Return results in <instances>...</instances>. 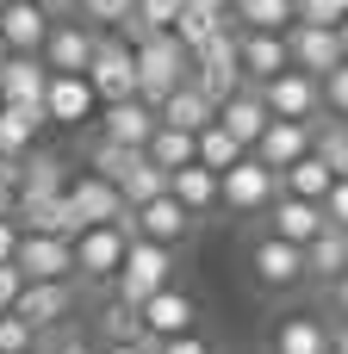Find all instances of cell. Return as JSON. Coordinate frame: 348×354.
<instances>
[{
  "instance_id": "1",
  "label": "cell",
  "mask_w": 348,
  "mask_h": 354,
  "mask_svg": "<svg viewBox=\"0 0 348 354\" xmlns=\"http://www.w3.org/2000/svg\"><path fill=\"white\" fill-rule=\"evenodd\" d=\"M131 62H137V100H143L149 112H156V106L187 81V68H193V56H187L168 31H149V37L131 50Z\"/></svg>"
},
{
  "instance_id": "2",
  "label": "cell",
  "mask_w": 348,
  "mask_h": 354,
  "mask_svg": "<svg viewBox=\"0 0 348 354\" xmlns=\"http://www.w3.org/2000/svg\"><path fill=\"white\" fill-rule=\"evenodd\" d=\"M162 286H174V249H156V243H131L125 249V261H118V274H112V292H118V305H143V299H156Z\"/></svg>"
},
{
  "instance_id": "3",
  "label": "cell",
  "mask_w": 348,
  "mask_h": 354,
  "mask_svg": "<svg viewBox=\"0 0 348 354\" xmlns=\"http://www.w3.org/2000/svg\"><path fill=\"white\" fill-rule=\"evenodd\" d=\"M87 87H93V100L100 106H125V100H137V62H131V50L106 31V37H93V62H87V75H81Z\"/></svg>"
},
{
  "instance_id": "4",
  "label": "cell",
  "mask_w": 348,
  "mask_h": 354,
  "mask_svg": "<svg viewBox=\"0 0 348 354\" xmlns=\"http://www.w3.org/2000/svg\"><path fill=\"white\" fill-rule=\"evenodd\" d=\"M255 100L268 106V118H286V124H318V118H324V93H318V81L299 75V68H280L274 81H262Z\"/></svg>"
},
{
  "instance_id": "5",
  "label": "cell",
  "mask_w": 348,
  "mask_h": 354,
  "mask_svg": "<svg viewBox=\"0 0 348 354\" xmlns=\"http://www.w3.org/2000/svg\"><path fill=\"white\" fill-rule=\"evenodd\" d=\"M62 205H68V218H75V236H81V230H100V224H118V218H125V199H118V187H106L100 174H68V187H62Z\"/></svg>"
},
{
  "instance_id": "6",
  "label": "cell",
  "mask_w": 348,
  "mask_h": 354,
  "mask_svg": "<svg viewBox=\"0 0 348 354\" xmlns=\"http://www.w3.org/2000/svg\"><path fill=\"white\" fill-rule=\"evenodd\" d=\"M12 268L25 286H56V280H75V249L68 236H19Z\"/></svg>"
},
{
  "instance_id": "7",
  "label": "cell",
  "mask_w": 348,
  "mask_h": 354,
  "mask_svg": "<svg viewBox=\"0 0 348 354\" xmlns=\"http://www.w3.org/2000/svg\"><path fill=\"white\" fill-rule=\"evenodd\" d=\"M274 199H280V174H268V168L249 162V156H243L230 174H218V205H230V212H243V218H249V212H268Z\"/></svg>"
},
{
  "instance_id": "8",
  "label": "cell",
  "mask_w": 348,
  "mask_h": 354,
  "mask_svg": "<svg viewBox=\"0 0 348 354\" xmlns=\"http://www.w3.org/2000/svg\"><path fill=\"white\" fill-rule=\"evenodd\" d=\"M280 37H286V68H299V75H311V81H324L330 68H342V44H336V31L286 25Z\"/></svg>"
},
{
  "instance_id": "9",
  "label": "cell",
  "mask_w": 348,
  "mask_h": 354,
  "mask_svg": "<svg viewBox=\"0 0 348 354\" xmlns=\"http://www.w3.org/2000/svg\"><path fill=\"white\" fill-rule=\"evenodd\" d=\"M68 249H75V280H112L125 249H131V236L118 224H100V230H81Z\"/></svg>"
},
{
  "instance_id": "10",
  "label": "cell",
  "mask_w": 348,
  "mask_h": 354,
  "mask_svg": "<svg viewBox=\"0 0 348 354\" xmlns=\"http://www.w3.org/2000/svg\"><path fill=\"white\" fill-rule=\"evenodd\" d=\"M137 324H143V342H168V336H187L199 324V305L181 292V286H162L156 299L137 305Z\"/></svg>"
},
{
  "instance_id": "11",
  "label": "cell",
  "mask_w": 348,
  "mask_h": 354,
  "mask_svg": "<svg viewBox=\"0 0 348 354\" xmlns=\"http://www.w3.org/2000/svg\"><path fill=\"white\" fill-rule=\"evenodd\" d=\"M93 37H100V31H87L81 19L50 25V37H44V50H37L44 75H87V62H93Z\"/></svg>"
},
{
  "instance_id": "12",
  "label": "cell",
  "mask_w": 348,
  "mask_h": 354,
  "mask_svg": "<svg viewBox=\"0 0 348 354\" xmlns=\"http://www.w3.org/2000/svg\"><path fill=\"white\" fill-rule=\"evenodd\" d=\"M286 68V37L280 31H237V75L243 87H262Z\"/></svg>"
},
{
  "instance_id": "13",
  "label": "cell",
  "mask_w": 348,
  "mask_h": 354,
  "mask_svg": "<svg viewBox=\"0 0 348 354\" xmlns=\"http://www.w3.org/2000/svg\"><path fill=\"white\" fill-rule=\"evenodd\" d=\"M299 156H311V124H286V118H268V131L249 149V162H262L268 174H286Z\"/></svg>"
},
{
  "instance_id": "14",
  "label": "cell",
  "mask_w": 348,
  "mask_h": 354,
  "mask_svg": "<svg viewBox=\"0 0 348 354\" xmlns=\"http://www.w3.org/2000/svg\"><path fill=\"white\" fill-rule=\"evenodd\" d=\"M249 274H255V286H268V292H286V286H299V280H305V249L262 236V243L249 249Z\"/></svg>"
},
{
  "instance_id": "15",
  "label": "cell",
  "mask_w": 348,
  "mask_h": 354,
  "mask_svg": "<svg viewBox=\"0 0 348 354\" xmlns=\"http://www.w3.org/2000/svg\"><path fill=\"white\" fill-rule=\"evenodd\" d=\"M75 311V280H56V286H25L19 299H12V317L25 324V330H56L62 317Z\"/></svg>"
},
{
  "instance_id": "16",
  "label": "cell",
  "mask_w": 348,
  "mask_h": 354,
  "mask_svg": "<svg viewBox=\"0 0 348 354\" xmlns=\"http://www.w3.org/2000/svg\"><path fill=\"white\" fill-rule=\"evenodd\" d=\"M268 236L274 243H293V249H305V243H318L324 236V205H305V199H274L268 205Z\"/></svg>"
},
{
  "instance_id": "17",
  "label": "cell",
  "mask_w": 348,
  "mask_h": 354,
  "mask_svg": "<svg viewBox=\"0 0 348 354\" xmlns=\"http://www.w3.org/2000/svg\"><path fill=\"white\" fill-rule=\"evenodd\" d=\"M93 87L81 81V75H50V87H44V124H87L93 118Z\"/></svg>"
},
{
  "instance_id": "18",
  "label": "cell",
  "mask_w": 348,
  "mask_h": 354,
  "mask_svg": "<svg viewBox=\"0 0 348 354\" xmlns=\"http://www.w3.org/2000/svg\"><path fill=\"white\" fill-rule=\"evenodd\" d=\"M149 137H156V112L143 100H125V106H106L100 112V143H118V149H137L143 156Z\"/></svg>"
},
{
  "instance_id": "19",
  "label": "cell",
  "mask_w": 348,
  "mask_h": 354,
  "mask_svg": "<svg viewBox=\"0 0 348 354\" xmlns=\"http://www.w3.org/2000/svg\"><path fill=\"white\" fill-rule=\"evenodd\" d=\"M131 224H137V243H156V249H174V243H187V230H193V218H187L168 193L149 199V205H137Z\"/></svg>"
},
{
  "instance_id": "20",
  "label": "cell",
  "mask_w": 348,
  "mask_h": 354,
  "mask_svg": "<svg viewBox=\"0 0 348 354\" xmlns=\"http://www.w3.org/2000/svg\"><path fill=\"white\" fill-rule=\"evenodd\" d=\"M44 37H50V19L31 0H6L0 6V44H6V56H37Z\"/></svg>"
},
{
  "instance_id": "21",
  "label": "cell",
  "mask_w": 348,
  "mask_h": 354,
  "mask_svg": "<svg viewBox=\"0 0 348 354\" xmlns=\"http://www.w3.org/2000/svg\"><path fill=\"white\" fill-rule=\"evenodd\" d=\"M44 87H50V75H44L37 56H6V62H0V106H31V112H44Z\"/></svg>"
},
{
  "instance_id": "22",
  "label": "cell",
  "mask_w": 348,
  "mask_h": 354,
  "mask_svg": "<svg viewBox=\"0 0 348 354\" xmlns=\"http://www.w3.org/2000/svg\"><path fill=\"white\" fill-rule=\"evenodd\" d=\"M212 118H218V106H212L199 87H187V81H181V87H174V93L156 106V124H168V131H187V137H199Z\"/></svg>"
},
{
  "instance_id": "23",
  "label": "cell",
  "mask_w": 348,
  "mask_h": 354,
  "mask_svg": "<svg viewBox=\"0 0 348 354\" xmlns=\"http://www.w3.org/2000/svg\"><path fill=\"white\" fill-rule=\"evenodd\" d=\"M212 124H218V131H230L243 149H255V137L268 131V106L255 100V87H237V93L218 106V118H212Z\"/></svg>"
},
{
  "instance_id": "24",
  "label": "cell",
  "mask_w": 348,
  "mask_h": 354,
  "mask_svg": "<svg viewBox=\"0 0 348 354\" xmlns=\"http://www.w3.org/2000/svg\"><path fill=\"white\" fill-rule=\"evenodd\" d=\"M62 187H68V162H62V156L31 149V156L19 162V199H62Z\"/></svg>"
},
{
  "instance_id": "25",
  "label": "cell",
  "mask_w": 348,
  "mask_h": 354,
  "mask_svg": "<svg viewBox=\"0 0 348 354\" xmlns=\"http://www.w3.org/2000/svg\"><path fill=\"white\" fill-rule=\"evenodd\" d=\"M37 131H44V112L31 106H0V162H25L37 149Z\"/></svg>"
},
{
  "instance_id": "26",
  "label": "cell",
  "mask_w": 348,
  "mask_h": 354,
  "mask_svg": "<svg viewBox=\"0 0 348 354\" xmlns=\"http://www.w3.org/2000/svg\"><path fill=\"white\" fill-rule=\"evenodd\" d=\"M274 354H330V324L299 311V317H280L274 330Z\"/></svg>"
},
{
  "instance_id": "27",
  "label": "cell",
  "mask_w": 348,
  "mask_h": 354,
  "mask_svg": "<svg viewBox=\"0 0 348 354\" xmlns=\"http://www.w3.org/2000/svg\"><path fill=\"white\" fill-rule=\"evenodd\" d=\"M342 274H348V236L324 224V236H318V243H305V280H324V286H336Z\"/></svg>"
},
{
  "instance_id": "28",
  "label": "cell",
  "mask_w": 348,
  "mask_h": 354,
  "mask_svg": "<svg viewBox=\"0 0 348 354\" xmlns=\"http://www.w3.org/2000/svg\"><path fill=\"white\" fill-rule=\"evenodd\" d=\"M168 199H174L187 218H199V212H212V205H218V174H205V168L193 162V168L168 174Z\"/></svg>"
},
{
  "instance_id": "29",
  "label": "cell",
  "mask_w": 348,
  "mask_h": 354,
  "mask_svg": "<svg viewBox=\"0 0 348 354\" xmlns=\"http://www.w3.org/2000/svg\"><path fill=\"white\" fill-rule=\"evenodd\" d=\"M143 162H149L156 174H181V168H193V137H187V131L156 124V137L143 143Z\"/></svg>"
},
{
  "instance_id": "30",
  "label": "cell",
  "mask_w": 348,
  "mask_h": 354,
  "mask_svg": "<svg viewBox=\"0 0 348 354\" xmlns=\"http://www.w3.org/2000/svg\"><path fill=\"white\" fill-rule=\"evenodd\" d=\"M243 156H249V149H243V143H237L230 131H218V124H205V131L193 137V162H199L205 174H230V168H237Z\"/></svg>"
},
{
  "instance_id": "31",
  "label": "cell",
  "mask_w": 348,
  "mask_h": 354,
  "mask_svg": "<svg viewBox=\"0 0 348 354\" xmlns=\"http://www.w3.org/2000/svg\"><path fill=\"white\" fill-rule=\"evenodd\" d=\"M280 193H286V199H305V205H324V193H330V168H324L318 156H299V162L280 174Z\"/></svg>"
},
{
  "instance_id": "32",
  "label": "cell",
  "mask_w": 348,
  "mask_h": 354,
  "mask_svg": "<svg viewBox=\"0 0 348 354\" xmlns=\"http://www.w3.org/2000/svg\"><path fill=\"white\" fill-rule=\"evenodd\" d=\"M311 156L330 168V180H348V124L342 118H318L311 124Z\"/></svg>"
},
{
  "instance_id": "33",
  "label": "cell",
  "mask_w": 348,
  "mask_h": 354,
  "mask_svg": "<svg viewBox=\"0 0 348 354\" xmlns=\"http://www.w3.org/2000/svg\"><path fill=\"white\" fill-rule=\"evenodd\" d=\"M230 19L243 31H286L293 25V0H230Z\"/></svg>"
},
{
  "instance_id": "34",
  "label": "cell",
  "mask_w": 348,
  "mask_h": 354,
  "mask_svg": "<svg viewBox=\"0 0 348 354\" xmlns=\"http://www.w3.org/2000/svg\"><path fill=\"white\" fill-rule=\"evenodd\" d=\"M137 162H143L137 149H118V143H93V156H87V174H100L106 187H118V180H125Z\"/></svg>"
},
{
  "instance_id": "35",
  "label": "cell",
  "mask_w": 348,
  "mask_h": 354,
  "mask_svg": "<svg viewBox=\"0 0 348 354\" xmlns=\"http://www.w3.org/2000/svg\"><path fill=\"white\" fill-rule=\"evenodd\" d=\"M100 330H106V348H112V342H143V324H137V311H131V305H118V299L100 311Z\"/></svg>"
},
{
  "instance_id": "36",
  "label": "cell",
  "mask_w": 348,
  "mask_h": 354,
  "mask_svg": "<svg viewBox=\"0 0 348 354\" xmlns=\"http://www.w3.org/2000/svg\"><path fill=\"white\" fill-rule=\"evenodd\" d=\"M75 6H81V25H87V31H93V25H106V31H112L118 19H131V6H137V0H75Z\"/></svg>"
},
{
  "instance_id": "37",
  "label": "cell",
  "mask_w": 348,
  "mask_h": 354,
  "mask_svg": "<svg viewBox=\"0 0 348 354\" xmlns=\"http://www.w3.org/2000/svg\"><path fill=\"white\" fill-rule=\"evenodd\" d=\"M131 19H137L143 31H168V25L181 19V0H137V6H131Z\"/></svg>"
},
{
  "instance_id": "38",
  "label": "cell",
  "mask_w": 348,
  "mask_h": 354,
  "mask_svg": "<svg viewBox=\"0 0 348 354\" xmlns=\"http://www.w3.org/2000/svg\"><path fill=\"white\" fill-rule=\"evenodd\" d=\"M0 354H37V330H25L12 311H0Z\"/></svg>"
},
{
  "instance_id": "39",
  "label": "cell",
  "mask_w": 348,
  "mask_h": 354,
  "mask_svg": "<svg viewBox=\"0 0 348 354\" xmlns=\"http://www.w3.org/2000/svg\"><path fill=\"white\" fill-rule=\"evenodd\" d=\"M318 93H324V106H330V112L348 124V62H342V68H330V75L318 81Z\"/></svg>"
},
{
  "instance_id": "40",
  "label": "cell",
  "mask_w": 348,
  "mask_h": 354,
  "mask_svg": "<svg viewBox=\"0 0 348 354\" xmlns=\"http://www.w3.org/2000/svg\"><path fill=\"white\" fill-rule=\"evenodd\" d=\"M324 224L348 236V180H330V193H324Z\"/></svg>"
},
{
  "instance_id": "41",
  "label": "cell",
  "mask_w": 348,
  "mask_h": 354,
  "mask_svg": "<svg viewBox=\"0 0 348 354\" xmlns=\"http://www.w3.org/2000/svg\"><path fill=\"white\" fill-rule=\"evenodd\" d=\"M149 354H212V342H205L199 330H187V336H168V342H149Z\"/></svg>"
},
{
  "instance_id": "42",
  "label": "cell",
  "mask_w": 348,
  "mask_h": 354,
  "mask_svg": "<svg viewBox=\"0 0 348 354\" xmlns=\"http://www.w3.org/2000/svg\"><path fill=\"white\" fill-rule=\"evenodd\" d=\"M31 6H37L50 25H68V19H81V6H75V0H31Z\"/></svg>"
},
{
  "instance_id": "43",
  "label": "cell",
  "mask_w": 348,
  "mask_h": 354,
  "mask_svg": "<svg viewBox=\"0 0 348 354\" xmlns=\"http://www.w3.org/2000/svg\"><path fill=\"white\" fill-rule=\"evenodd\" d=\"M19 292H25V280H19V268L6 261V268H0V311H12V299H19Z\"/></svg>"
},
{
  "instance_id": "44",
  "label": "cell",
  "mask_w": 348,
  "mask_h": 354,
  "mask_svg": "<svg viewBox=\"0 0 348 354\" xmlns=\"http://www.w3.org/2000/svg\"><path fill=\"white\" fill-rule=\"evenodd\" d=\"M12 249H19V224H12V218H0V268L12 261Z\"/></svg>"
},
{
  "instance_id": "45",
  "label": "cell",
  "mask_w": 348,
  "mask_h": 354,
  "mask_svg": "<svg viewBox=\"0 0 348 354\" xmlns=\"http://www.w3.org/2000/svg\"><path fill=\"white\" fill-rule=\"evenodd\" d=\"M37 354H100V348H87V342H81V336H62V342H56V348H37Z\"/></svg>"
},
{
  "instance_id": "46",
  "label": "cell",
  "mask_w": 348,
  "mask_h": 354,
  "mask_svg": "<svg viewBox=\"0 0 348 354\" xmlns=\"http://www.w3.org/2000/svg\"><path fill=\"white\" fill-rule=\"evenodd\" d=\"M330 305H336V317H342V324H348V274H342V280H336V286H330Z\"/></svg>"
},
{
  "instance_id": "47",
  "label": "cell",
  "mask_w": 348,
  "mask_h": 354,
  "mask_svg": "<svg viewBox=\"0 0 348 354\" xmlns=\"http://www.w3.org/2000/svg\"><path fill=\"white\" fill-rule=\"evenodd\" d=\"M187 12H230V0H181Z\"/></svg>"
},
{
  "instance_id": "48",
  "label": "cell",
  "mask_w": 348,
  "mask_h": 354,
  "mask_svg": "<svg viewBox=\"0 0 348 354\" xmlns=\"http://www.w3.org/2000/svg\"><path fill=\"white\" fill-rule=\"evenodd\" d=\"M330 354H348V324H336V330H330Z\"/></svg>"
},
{
  "instance_id": "49",
  "label": "cell",
  "mask_w": 348,
  "mask_h": 354,
  "mask_svg": "<svg viewBox=\"0 0 348 354\" xmlns=\"http://www.w3.org/2000/svg\"><path fill=\"white\" fill-rule=\"evenodd\" d=\"M100 354H149V342H112V348H100Z\"/></svg>"
},
{
  "instance_id": "50",
  "label": "cell",
  "mask_w": 348,
  "mask_h": 354,
  "mask_svg": "<svg viewBox=\"0 0 348 354\" xmlns=\"http://www.w3.org/2000/svg\"><path fill=\"white\" fill-rule=\"evenodd\" d=\"M336 44H342V62H348V19L336 25Z\"/></svg>"
},
{
  "instance_id": "51",
  "label": "cell",
  "mask_w": 348,
  "mask_h": 354,
  "mask_svg": "<svg viewBox=\"0 0 348 354\" xmlns=\"http://www.w3.org/2000/svg\"><path fill=\"white\" fill-rule=\"evenodd\" d=\"M336 6H342V19H348V0H336Z\"/></svg>"
},
{
  "instance_id": "52",
  "label": "cell",
  "mask_w": 348,
  "mask_h": 354,
  "mask_svg": "<svg viewBox=\"0 0 348 354\" xmlns=\"http://www.w3.org/2000/svg\"><path fill=\"white\" fill-rule=\"evenodd\" d=\"M0 62H6V44H0Z\"/></svg>"
}]
</instances>
